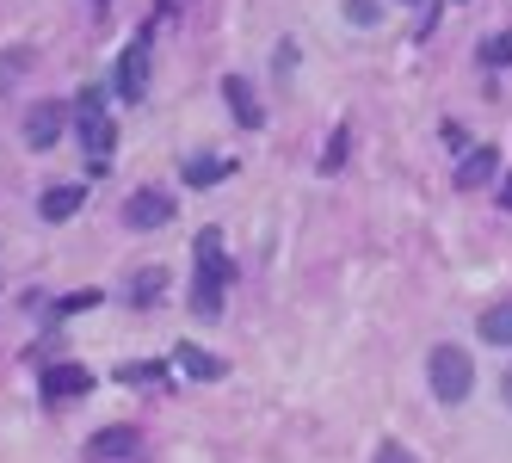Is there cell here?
<instances>
[{
  "mask_svg": "<svg viewBox=\"0 0 512 463\" xmlns=\"http://www.w3.org/2000/svg\"><path fill=\"white\" fill-rule=\"evenodd\" d=\"M426 383H432V396L445 402V408H463L469 402V389H475V359L463 346H432L426 352Z\"/></svg>",
  "mask_w": 512,
  "mask_h": 463,
  "instance_id": "cell-1",
  "label": "cell"
},
{
  "mask_svg": "<svg viewBox=\"0 0 512 463\" xmlns=\"http://www.w3.org/2000/svg\"><path fill=\"white\" fill-rule=\"evenodd\" d=\"M68 124H75L81 149H87V161H93V173H99L105 161H112V149H118V130H112V118H105L99 93H81V99H75V112H68Z\"/></svg>",
  "mask_w": 512,
  "mask_h": 463,
  "instance_id": "cell-2",
  "label": "cell"
},
{
  "mask_svg": "<svg viewBox=\"0 0 512 463\" xmlns=\"http://www.w3.org/2000/svg\"><path fill=\"white\" fill-rule=\"evenodd\" d=\"M173 210H179V204H173L161 186H136L130 204H124V223H130L136 235H149V229H167V223H173Z\"/></svg>",
  "mask_w": 512,
  "mask_h": 463,
  "instance_id": "cell-3",
  "label": "cell"
},
{
  "mask_svg": "<svg viewBox=\"0 0 512 463\" xmlns=\"http://www.w3.org/2000/svg\"><path fill=\"white\" fill-rule=\"evenodd\" d=\"M112 93H118L124 105H136L142 93H149V38L124 44V56H118V75H112Z\"/></svg>",
  "mask_w": 512,
  "mask_h": 463,
  "instance_id": "cell-4",
  "label": "cell"
},
{
  "mask_svg": "<svg viewBox=\"0 0 512 463\" xmlns=\"http://www.w3.org/2000/svg\"><path fill=\"white\" fill-rule=\"evenodd\" d=\"M87 389H93V371H87V365H44V377H38V396H44L50 408L81 402Z\"/></svg>",
  "mask_w": 512,
  "mask_h": 463,
  "instance_id": "cell-5",
  "label": "cell"
},
{
  "mask_svg": "<svg viewBox=\"0 0 512 463\" xmlns=\"http://www.w3.org/2000/svg\"><path fill=\"white\" fill-rule=\"evenodd\" d=\"M62 130H68V105L62 99H38L25 112V142H31V149H50Z\"/></svg>",
  "mask_w": 512,
  "mask_h": 463,
  "instance_id": "cell-6",
  "label": "cell"
},
{
  "mask_svg": "<svg viewBox=\"0 0 512 463\" xmlns=\"http://www.w3.org/2000/svg\"><path fill=\"white\" fill-rule=\"evenodd\" d=\"M494 173H500V149H488V142H482V149H469L457 161V192H482Z\"/></svg>",
  "mask_w": 512,
  "mask_h": 463,
  "instance_id": "cell-7",
  "label": "cell"
},
{
  "mask_svg": "<svg viewBox=\"0 0 512 463\" xmlns=\"http://www.w3.org/2000/svg\"><path fill=\"white\" fill-rule=\"evenodd\" d=\"M167 297V266H142V272H130V284H124V303L130 309H155Z\"/></svg>",
  "mask_w": 512,
  "mask_h": 463,
  "instance_id": "cell-8",
  "label": "cell"
},
{
  "mask_svg": "<svg viewBox=\"0 0 512 463\" xmlns=\"http://www.w3.org/2000/svg\"><path fill=\"white\" fill-rule=\"evenodd\" d=\"M81 204H87V192H81V186H44V198H38V217H44V223H68Z\"/></svg>",
  "mask_w": 512,
  "mask_h": 463,
  "instance_id": "cell-9",
  "label": "cell"
},
{
  "mask_svg": "<svg viewBox=\"0 0 512 463\" xmlns=\"http://www.w3.org/2000/svg\"><path fill=\"white\" fill-rule=\"evenodd\" d=\"M87 451L93 457H136L142 451V433H136V426H105V433L87 439Z\"/></svg>",
  "mask_w": 512,
  "mask_h": 463,
  "instance_id": "cell-10",
  "label": "cell"
},
{
  "mask_svg": "<svg viewBox=\"0 0 512 463\" xmlns=\"http://www.w3.org/2000/svg\"><path fill=\"white\" fill-rule=\"evenodd\" d=\"M223 93H229V105H235V124H241V130H260V124H266V112H260V99H253L247 75H229Z\"/></svg>",
  "mask_w": 512,
  "mask_h": 463,
  "instance_id": "cell-11",
  "label": "cell"
},
{
  "mask_svg": "<svg viewBox=\"0 0 512 463\" xmlns=\"http://www.w3.org/2000/svg\"><path fill=\"white\" fill-rule=\"evenodd\" d=\"M192 254H198V272H210V278H235V266L223 260V235H216V229H198V247H192Z\"/></svg>",
  "mask_w": 512,
  "mask_h": 463,
  "instance_id": "cell-12",
  "label": "cell"
},
{
  "mask_svg": "<svg viewBox=\"0 0 512 463\" xmlns=\"http://www.w3.org/2000/svg\"><path fill=\"white\" fill-rule=\"evenodd\" d=\"M192 315L198 322H216V315H223V278H210V272L192 278Z\"/></svg>",
  "mask_w": 512,
  "mask_h": 463,
  "instance_id": "cell-13",
  "label": "cell"
},
{
  "mask_svg": "<svg viewBox=\"0 0 512 463\" xmlns=\"http://www.w3.org/2000/svg\"><path fill=\"white\" fill-rule=\"evenodd\" d=\"M475 334H482L488 346H512V297L506 303H488L482 322H475Z\"/></svg>",
  "mask_w": 512,
  "mask_h": 463,
  "instance_id": "cell-14",
  "label": "cell"
},
{
  "mask_svg": "<svg viewBox=\"0 0 512 463\" xmlns=\"http://www.w3.org/2000/svg\"><path fill=\"white\" fill-rule=\"evenodd\" d=\"M173 365H186L198 383H216V377H223V359H210L204 346H173Z\"/></svg>",
  "mask_w": 512,
  "mask_h": 463,
  "instance_id": "cell-15",
  "label": "cell"
},
{
  "mask_svg": "<svg viewBox=\"0 0 512 463\" xmlns=\"http://www.w3.org/2000/svg\"><path fill=\"white\" fill-rule=\"evenodd\" d=\"M118 383H130V389H155V383H173V365H167V359H142V365H124Z\"/></svg>",
  "mask_w": 512,
  "mask_h": 463,
  "instance_id": "cell-16",
  "label": "cell"
},
{
  "mask_svg": "<svg viewBox=\"0 0 512 463\" xmlns=\"http://www.w3.org/2000/svg\"><path fill=\"white\" fill-rule=\"evenodd\" d=\"M179 173H186V186H216V180H229V161H216V155H192Z\"/></svg>",
  "mask_w": 512,
  "mask_h": 463,
  "instance_id": "cell-17",
  "label": "cell"
},
{
  "mask_svg": "<svg viewBox=\"0 0 512 463\" xmlns=\"http://www.w3.org/2000/svg\"><path fill=\"white\" fill-rule=\"evenodd\" d=\"M475 56H482L488 68H512V31H494V38H482V50H475Z\"/></svg>",
  "mask_w": 512,
  "mask_h": 463,
  "instance_id": "cell-18",
  "label": "cell"
},
{
  "mask_svg": "<svg viewBox=\"0 0 512 463\" xmlns=\"http://www.w3.org/2000/svg\"><path fill=\"white\" fill-rule=\"evenodd\" d=\"M346 142H352V130H346V124L327 136V155H321V167H327V173H340V167H346Z\"/></svg>",
  "mask_w": 512,
  "mask_h": 463,
  "instance_id": "cell-19",
  "label": "cell"
},
{
  "mask_svg": "<svg viewBox=\"0 0 512 463\" xmlns=\"http://www.w3.org/2000/svg\"><path fill=\"white\" fill-rule=\"evenodd\" d=\"M346 19H352V25H364V31H371V25L383 19V7H377V0H346Z\"/></svg>",
  "mask_w": 512,
  "mask_h": 463,
  "instance_id": "cell-20",
  "label": "cell"
},
{
  "mask_svg": "<svg viewBox=\"0 0 512 463\" xmlns=\"http://www.w3.org/2000/svg\"><path fill=\"white\" fill-rule=\"evenodd\" d=\"M25 68H31V50H0V87L13 75H25Z\"/></svg>",
  "mask_w": 512,
  "mask_h": 463,
  "instance_id": "cell-21",
  "label": "cell"
},
{
  "mask_svg": "<svg viewBox=\"0 0 512 463\" xmlns=\"http://www.w3.org/2000/svg\"><path fill=\"white\" fill-rule=\"evenodd\" d=\"M99 303V291H68L62 303H56V315H81V309H93Z\"/></svg>",
  "mask_w": 512,
  "mask_h": 463,
  "instance_id": "cell-22",
  "label": "cell"
},
{
  "mask_svg": "<svg viewBox=\"0 0 512 463\" xmlns=\"http://www.w3.org/2000/svg\"><path fill=\"white\" fill-rule=\"evenodd\" d=\"M371 463H420V457H414V451H408V445H395V439H383V445H377V457H371Z\"/></svg>",
  "mask_w": 512,
  "mask_h": 463,
  "instance_id": "cell-23",
  "label": "cell"
},
{
  "mask_svg": "<svg viewBox=\"0 0 512 463\" xmlns=\"http://www.w3.org/2000/svg\"><path fill=\"white\" fill-rule=\"evenodd\" d=\"M500 402L512 408V365H506V377H500Z\"/></svg>",
  "mask_w": 512,
  "mask_h": 463,
  "instance_id": "cell-24",
  "label": "cell"
},
{
  "mask_svg": "<svg viewBox=\"0 0 512 463\" xmlns=\"http://www.w3.org/2000/svg\"><path fill=\"white\" fill-rule=\"evenodd\" d=\"M500 204H506V210H512V173H506V186H500Z\"/></svg>",
  "mask_w": 512,
  "mask_h": 463,
  "instance_id": "cell-25",
  "label": "cell"
},
{
  "mask_svg": "<svg viewBox=\"0 0 512 463\" xmlns=\"http://www.w3.org/2000/svg\"><path fill=\"white\" fill-rule=\"evenodd\" d=\"M401 7H420V0H401Z\"/></svg>",
  "mask_w": 512,
  "mask_h": 463,
  "instance_id": "cell-26",
  "label": "cell"
},
{
  "mask_svg": "<svg viewBox=\"0 0 512 463\" xmlns=\"http://www.w3.org/2000/svg\"><path fill=\"white\" fill-rule=\"evenodd\" d=\"M93 7H99V0H93Z\"/></svg>",
  "mask_w": 512,
  "mask_h": 463,
  "instance_id": "cell-27",
  "label": "cell"
}]
</instances>
